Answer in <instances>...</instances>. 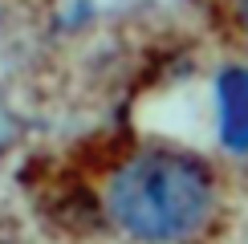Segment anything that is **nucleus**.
<instances>
[{
  "label": "nucleus",
  "mask_w": 248,
  "mask_h": 244,
  "mask_svg": "<svg viewBox=\"0 0 248 244\" xmlns=\"http://www.w3.org/2000/svg\"><path fill=\"white\" fill-rule=\"evenodd\" d=\"M212 135L224 159L248 167V53L224 61L212 77Z\"/></svg>",
  "instance_id": "2"
},
{
  "label": "nucleus",
  "mask_w": 248,
  "mask_h": 244,
  "mask_svg": "<svg viewBox=\"0 0 248 244\" xmlns=\"http://www.w3.org/2000/svg\"><path fill=\"white\" fill-rule=\"evenodd\" d=\"M220 16L232 33L236 53H248V0H220Z\"/></svg>",
  "instance_id": "3"
},
{
  "label": "nucleus",
  "mask_w": 248,
  "mask_h": 244,
  "mask_svg": "<svg viewBox=\"0 0 248 244\" xmlns=\"http://www.w3.org/2000/svg\"><path fill=\"white\" fill-rule=\"evenodd\" d=\"M224 212L220 167L187 147H142L106 179V216L134 244H203Z\"/></svg>",
  "instance_id": "1"
}]
</instances>
